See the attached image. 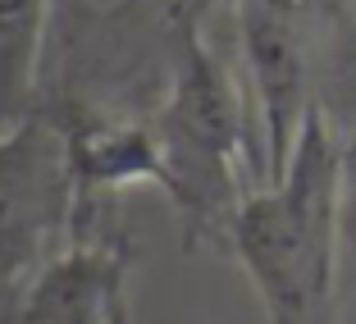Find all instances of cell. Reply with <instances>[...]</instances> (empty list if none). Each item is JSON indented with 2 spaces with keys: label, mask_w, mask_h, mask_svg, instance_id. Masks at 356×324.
Listing matches in <instances>:
<instances>
[{
  "label": "cell",
  "mask_w": 356,
  "mask_h": 324,
  "mask_svg": "<svg viewBox=\"0 0 356 324\" xmlns=\"http://www.w3.org/2000/svg\"><path fill=\"white\" fill-rule=\"evenodd\" d=\"M224 247L247 270L270 324H338L343 133L325 105H311L288 169L242 197Z\"/></svg>",
  "instance_id": "cell-1"
},
{
  "label": "cell",
  "mask_w": 356,
  "mask_h": 324,
  "mask_svg": "<svg viewBox=\"0 0 356 324\" xmlns=\"http://www.w3.org/2000/svg\"><path fill=\"white\" fill-rule=\"evenodd\" d=\"M160 147V183L178 215L183 251L206 242H229V224L238 215L252 169L265 183V142L256 128V105L247 78L210 46L206 28L197 32L178 60V74L160 110L151 115Z\"/></svg>",
  "instance_id": "cell-2"
},
{
  "label": "cell",
  "mask_w": 356,
  "mask_h": 324,
  "mask_svg": "<svg viewBox=\"0 0 356 324\" xmlns=\"http://www.w3.org/2000/svg\"><path fill=\"white\" fill-rule=\"evenodd\" d=\"M78 206L64 128L32 110L0 128V324H19L23 297L69 242Z\"/></svg>",
  "instance_id": "cell-3"
},
{
  "label": "cell",
  "mask_w": 356,
  "mask_h": 324,
  "mask_svg": "<svg viewBox=\"0 0 356 324\" xmlns=\"http://www.w3.org/2000/svg\"><path fill=\"white\" fill-rule=\"evenodd\" d=\"M238 64L265 142V183L293 160L297 133L315 105V51L306 0H233Z\"/></svg>",
  "instance_id": "cell-4"
},
{
  "label": "cell",
  "mask_w": 356,
  "mask_h": 324,
  "mask_svg": "<svg viewBox=\"0 0 356 324\" xmlns=\"http://www.w3.org/2000/svg\"><path fill=\"white\" fill-rule=\"evenodd\" d=\"M128 270L133 242L115 224V197L78 201L69 242L28 288L19 324H124Z\"/></svg>",
  "instance_id": "cell-5"
},
{
  "label": "cell",
  "mask_w": 356,
  "mask_h": 324,
  "mask_svg": "<svg viewBox=\"0 0 356 324\" xmlns=\"http://www.w3.org/2000/svg\"><path fill=\"white\" fill-rule=\"evenodd\" d=\"M55 0H0V128L37 110Z\"/></svg>",
  "instance_id": "cell-6"
},
{
  "label": "cell",
  "mask_w": 356,
  "mask_h": 324,
  "mask_svg": "<svg viewBox=\"0 0 356 324\" xmlns=\"http://www.w3.org/2000/svg\"><path fill=\"white\" fill-rule=\"evenodd\" d=\"M343 247L356 256V128L343 133Z\"/></svg>",
  "instance_id": "cell-7"
},
{
  "label": "cell",
  "mask_w": 356,
  "mask_h": 324,
  "mask_svg": "<svg viewBox=\"0 0 356 324\" xmlns=\"http://www.w3.org/2000/svg\"><path fill=\"white\" fill-rule=\"evenodd\" d=\"M201 5H210V10H215V5H233V0H201Z\"/></svg>",
  "instance_id": "cell-8"
}]
</instances>
